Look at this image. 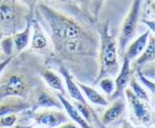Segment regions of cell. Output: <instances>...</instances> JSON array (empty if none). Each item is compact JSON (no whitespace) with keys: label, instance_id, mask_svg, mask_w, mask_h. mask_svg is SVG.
Returning <instances> with one entry per match:
<instances>
[{"label":"cell","instance_id":"obj_3","mask_svg":"<svg viewBox=\"0 0 155 128\" xmlns=\"http://www.w3.org/2000/svg\"><path fill=\"white\" fill-rule=\"evenodd\" d=\"M95 26L100 38V72L92 87L97 85L98 82L104 77H115L120 69L116 34L111 29L110 21L108 18L100 20Z\"/></svg>","mask_w":155,"mask_h":128},{"label":"cell","instance_id":"obj_18","mask_svg":"<svg viewBox=\"0 0 155 128\" xmlns=\"http://www.w3.org/2000/svg\"><path fill=\"white\" fill-rule=\"evenodd\" d=\"M150 33V31L149 30H146L134 41L130 43L126 49L123 57H127L130 61H132L135 60L138 56H140L147 46Z\"/></svg>","mask_w":155,"mask_h":128},{"label":"cell","instance_id":"obj_17","mask_svg":"<svg viewBox=\"0 0 155 128\" xmlns=\"http://www.w3.org/2000/svg\"><path fill=\"white\" fill-rule=\"evenodd\" d=\"M155 61V38L154 34L150 33L147 46L140 56L134 60V63H130L132 70L135 72L137 68H140L144 64Z\"/></svg>","mask_w":155,"mask_h":128},{"label":"cell","instance_id":"obj_32","mask_svg":"<svg viewBox=\"0 0 155 128\" xmlns=\"http://www.w3.org/2000/svg\"><path fill=\"white\" fill-rule=\"evenodd\" d=\"M7 58V57H6V56H5V54H3V53H2V49H0V62L6 60Z\"/></svg>","mask_w":155,"mask_h":128},{"label":"cell","instance_id":"obj_22","mask_svg":"<svg viewBox=\"0 0 155 128\" xmlns=\"http://www.w3.org/2000/svg\"><path fill=\"white\" fill-rule=\"evenodd\" d=\"M129 84L130 88L131 89L132 92L134 93V95L137 97V98L143 100L148 101V102H150V100L149 98V96L148 94H147V92H146V90L138 84L134 74L130 77V80L129 81Z\"/></svg>","mask_w":155,"mask_h":128},{"label":"cell","instance_id":"obj_26","mask_svg":"<svg viewBox=\"0 0 155 128\" xmlns=\"http://www.w3.org/2000/svg\"><path fill=\"white\" fill-rule=\"evenodd\" d=\"M136 73L137 76H138V79L140 80L141 82H142L143 84H144L147 88H149V90L152 92V94L154 95V92H155V84H154V82L152 80H150V79H148L147 77H145L144 75L142 74V72L140 71L139 68H136L135 69V72L134 73Z\"/></svg>","mask_w":155,"mask_h":128},{"label":"cell","instance_id":"obj_21","mask_svg":"<svg viewBox=\"0 0 155 128\" xmlns=\"http://www.w3.org/2000/svg\"><path fill=\"white\" fill-rule=\"evenodd\" d=\"M76 84L79 87V88L84 93L88 100L94 104L99 105V106H103V107H106L109 104V102L107 101L106 98H104L102 95L99 93L97 91L91 88V86L85 84L81 83L78 81L75 80Z\"/></svg>","mask_w":155,"mask_h":128},{"label":"cell","instance_id":"obj_29","mask_svg":"<svg viewBox=\"0 0 155 128\" xmlns=\"http://www.w3.org/2000/svg\"><path fill=\"white\" fill-rule=\"evenodd\" d=\"M55 128H79V126L75 123V122L69 120V121L66 122L64 123L61 124V125H60Z\"/></svg>","mask_w":155,"mask_h":128},{"label":"cell","instance_id":"obj_7","mask_svg":"<svg viewBox=\"0 0 155 128\" xmlns=\"http://www.w3.org/2000/svg\"><path fill=\"white\" fill-rule=\"evenodd\" d=\"M26 100L30 105V111L39 108H56L63 110L61 103L57 96L56 92L45 85L43 81L30 92Z\"/></svg>","mask_w":155,"mask_h":128},{"label":"cell","instance_id":"obj_23","mask_svg":"<svg viewBox=\"0 0 155 128\" xmlns=\"http://www.w3.org/2000/svg\"><path fill=\"white\" fill-rule=\"evenodd\" d=\"M0 49H2V53L7 57L15 54L12 36H5L0 41Z\"/></svg>","mask_w":155,"mask_h":128},{"label":"cell","instance_id":"obj_8","mask_svg":"<svg viewBox=\"0 0 155 128\" xmlns=\"http://www.w3.org/2000/svg\"><path fill=\"white\" fill-rule=\"evenodd\" d=\"M31 32L32 35L30 36V49L40 54L45 62L51 54V44L42 26L34 17L31 20Z\"/></svg>","mask_w":155,"mask_h":128},{"label":"cell","instance_id":"obj_24","mask_svg":"<svg viewBox=\"0 0 155 128\" xmlns=\"http://www.w3.org/2000/svg\"><path fill=\"white\" fill-rule=\"evenodd\" d=\"M97 84L107 95V96L112 94L115 90V80H113V78L104 77L98 82Z\"/></svg>","mask_w":155,"mask_h":128},{"label":"cell","instance_id":"obj_10","mask_svg":"<svg viewBox=\"0 0 155 128\" xmlns=\"http://www.w3.org/2000/svg\"><path fill=\"white\" fill-rule=\"evenodd\" d=\"M131 61L127 57H123L122 60V66L119 69V72L115 80V90L110 96H107V101L110 102L119 98L124 97V91L127 88L128 84L130 80V77L134 74V72L132 70L130 66Z\"/></svg>","mask_w":155,"mask_h":128},{"label":"cell","instance_id":"obj_14","mask_svg":"<svg viewBox=\"0 0 155 128\" xmlns=\"http://www.w3.org/2000/svg\"><path fill=\"white\" fill-rule=\"evenodd\" d=\"M45 2L50 7H53L58 11H61L63 13L71 15L78 19L88 21L81 12L77 0H47V2Z\"/></svg>","mask_w":155,"mask_h":128},{"label":"cell","instance_id":"obj_27","mask_svg":"<svg viewBox=\"0 0 155 128\" xmlns=\"http://www.w3.org/2000/svg\"><path fill=\"white\" fill-rule=\"evenodd\" d=\"M22 4H24L30 10V13L34 15V11L36 8L37 5L40 2H47V0H18Z\"/></svg>","mask_w":155,"mask_h":128},{"label":"cell","instance_id":"obj_9","mask_svg":"<svg viewBox=\"0 0 155 128\" xmlns=\"http://www.w3.org/2000/svg\"><path fill=\"white\" fill-rule=\"evenodd\" d=\"M30 117L37 124L47 128H55L70 120L63 110L56 108H39L31 111Z\"/></svg>","mask_w":155,"mask_h":128},{"label":"cell","instance_id":"obj_16","mask_svg":"<svg viewBox=\"0 0 155 128\" xmlns=\"http://www.w3.org/2000/svg\"><path fill=\"white\" fill-rule=\"evenodd\" d=\"M57 70L60 74L64 77V81H65L66 86H67V90H68V95L72 97L73 100L78 101V102L83 103L84 105L88 106V103L87 102L86 99L84 97L83 94L81 93V89L79 88L77 84L75 82V80L72 77V75L69 73L67 69L63 66H58L56 67Z\"/></svg>","mask_w":155,"mask_h":128},{"label":"cell","instance_id":"obj_11","mask_svg":"<svg viewBox=\"0 0 155 128\" xmlns=\"http://www.w3.org/2000/svg\"><path fill=\"white\" fill-rule=\"evenodd\" d=\"M125 96L119 97L113 100L112 104L110 105L106 111L100 116V121L103 126L108 128L109 126L114 125L118 126L123 120V117L126 113Z\"/></svg>","mask_w":155,"mask_h":128},{"label":"cell","instance_id":"obj_31","mask_svg":"<svg viewBox=\"0 0 155 128\" xmlns=\"http://www.w3.org/2000/svg\"><path fill=\"white\" fill-rule=\"evenodd\" d=\"M117 126V128H133L131 123L126 120H123Z\"/></svg>","mask_w":155,"mask_h":128},{"label":"cell","instance_id":"obj_25","mask_svg":"<svg viewBox=\"0 0 155 128\" xmlns=\"http://www.w3.org/2000/svg\"><path fill=\"white\" fill-rule=\"evenodd\" d=\"M18 120V114H8L0 117V128H11Z\"/></svg>","mask_w":155,"mask_h":128},{"label":"cell","instance_id":"obj_6","mask_svg":"<svg viewBox=\"0 0 155 128\" xmlns=\"http://www.w3.org/2000/svg\"><path fill=\"white\" fill-rule=\"evenodd\" d=\"M130 108V120L138 126L150 127L154 124V111L150 102L137 98L130 88L124 91Z\"/></svg>","mask_w":155,"mask_h":128},{"label":"cell","instance_id":"obj_15","mask_svg":"<svg viewBox=\"0 0 155 128\" xmlns=\"http://www.w3.org/2000/svg\"><path fill=\"white\" fill-rule=\"evenodd\" d=\"M38 73L43 81L45 82L52 89L60 92L63 96H66V90L62 79L51 68L43 64L39 68Z\"/></svg>","mask_w":155,"mask_h":128},{"label":"cell","instance_id":"obj_19","mask_svg":"<svg viewBox=\"0 0 155 128\" xmlns=\"http://www.w3.org/2000/svg\"><path fill=\"white\" fill-rule=\"evenodd\" d=\"M56 94L61 103L63 107L65 109L66 113L68 114V117L70 118L72 121L78 124L81 128H95L93 126H90L89 124L87 123V121L84 119V117L79 112L78 110L76 108V107L68 100V99L66 98L65 96L61 95L58 92H56Z\"/></svg>","mask_w":155,"mask_h":128},{"label":"cell","instance_id":"obj_5","mask_svg":"<svg viewBox=\"0 0 155 128\" xmlns=\"http://www.w3.org/2000/svg\"><path fill=\"white\" fill-rule=\"evenodd\" d=\"M142 3V0H133L129 11L122 22L119 40L117 41L119 61L123 60L126 49L138 32Z\"/></svg>","mask_w":155,"mask_h":128},{"label":"cell","instance_id":"obj_12","mask_svg":"<svg viewBox=\"0 0 155 128\" xmlns=\"http://www.w3.org/2000/svg\"><path fill=\"white\" fill-rule=\"evenodd\" d=\"M30 109L26 100L18 96H9L0 101V117L8 114H18Z\"/></svg>","mask_w":155,"mask_h":128},{"label":"cell","instance_id":"obj_33","mask_svg":"<svg viewBox=\"0 0 155 128\" xmlns=\"http://www.w3.org/2000/svg\"><path fill=\"white\" fill-rule=\"evenodd\" d=\"M4 37H5V35H4V34H3V32L2 31V30H0V41L2 40V39L4 38Z\"/></svg>","mask_w":155,"mask_h":128},{"label":"cell","instance_id":"obj_28","mask_svg":"<svg viewBox=\"0 0 155 128\" xmlns=\"http://www.w3.org/2000/svg\"><path fill=\"white\" fill-rule=\"evenodd\" d=\"M142 23L146 24L149 28L150 31H152L153 34H154V30H155V21L154 20H147V19H142Z\"/></svg>","mask_w":155,"mask_h":128},{"label":"cell","instance_id":"obj_13","mask_svg":"<svg viewBox=\"0 0 155 128\" xmlns=\"http://www.w3.org/2000/svg\"><path fill=\"white\" fill-rule=\"evenodd\" d=\"M81 12L86 19L91 24H96L99 20L106 0H77Z\"/></svg>","mask_w":155,"mask_h":128},{"label":"cell","instance_id":"obj_34","mask_svg":"<svg viewBox=\"0 0 155 128\" xmlns=\"http://www.w3.org/2000/svg\"><path fill=\"white\" fill-rule=\"evenodd\" d=\"M136 128H150V127H147V126H137Z\"/></svg>","mask_w":155,"mask_h":128},{"label":"cell","instance_id":"obj_2","mask_svg":"<svg viewBox=\"0 0 155 128\" xmlns=\"http://www.w3.org/2000/svg\"><path fill=\"white\" fill-rule=\"evenodd\" d=\"M44 58L29 49L14 57L0 75V101L9 96L27 100L30 92L43 82L38 71Z\"/></svg>","mask_w":155,"mask_h":128},{"label":"cell","instance_id":"obj_30","mask_svg":"<svg viewBox=\"0 0 155 128\" xmlns=\"http://www.w3.org/2000/svg\"><path fill=\"white\" fill-rule=\"evenodd\" d=\"M16 55V54H14V55L11 56V57H7L6 60H4L3 61L0 62V75H1V73H2V72L3 71V69H4L5 68H6V66H7V64H8V63L11 61V59L15 57V56Z\"/></svg>","mask_w":155,"mask_h":128},{"label":"cell","instance_id":"obj_1","mask_svg":"<svg viewBox=\"0 0 155 128\" xmlns=\"http://www.w3.org/2000/svg\"><path fill=\"white\" fill-rule=\"evenodd\" d=\"M34 17L51 44L45 65L64 67L75 80L92 87L100 72V38L95 24L58 11L45 2L37 5Z\"/></svg>","mask_w":155,"mask_h":128},{"label":"cell","instance_id":"obj_4","mask_svg":"<svg viewBox=\"0 0 155 128\" xmlns=\"http://www.w3.org/2000/svg\"><path fill=\"white\" fill-rule=\"evenodd\" d=\"M33 18L30 10L18 0H0V30L5 36L21 31Z\"/></svg>","mask_w":155,"mask_h":128},{"label":"cell","instance_id":"obj_20","mask_svg":"<svg viewBox=\"0 0 155 128\" xmlns=\"http://www.w3.org/2000/svg\"><path fill=\"white\" fill-rule=\"evenodd\" d=\"M31 20L28 21L26 27L21 31L12 35L15 54L26 49L30 43V36H31Z\"/></svg>","mask_w":155,"mask_h":128}]
</instances>
